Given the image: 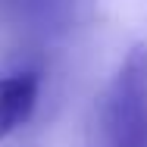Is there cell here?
I'll use <instances>...</instances> for the list:
<instances>
[{"label":"cell","mask_w":147,"mask_h":147,"mask_svg":"<svg viewBox=\"0 0 147 147\" xmlns=\"http://www.w3.org/2000/svg\"><path fill=\"white\" fill-rule=\"evenodd\" d=\"M107 144L147 147V44L128 50L107 94Z\"/></svg>","instance_id":"6da1fadb"},{"label":"cell","mask_w":147,"mask_h":147,"mask_svg":"<svg viewBox=\"0 0 147 147\" xmlns=\"http://www.w3.org/2000/svg\"><path fill=\"white\" fill-rule=\"evenodd\" d=\"M38 103V75L19 72L0 78V141L31 116Z\"/></svg>","instance_id":"7a4b0ae2"}]
</instances>
